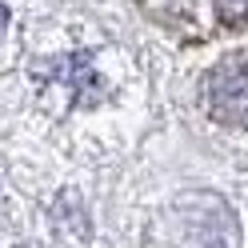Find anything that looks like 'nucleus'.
<instances>
[{
	"instance_id": "f257e3e1",
	"label": "nucleus",
	"mask_w": 248,
	"mask_h": 248,
	"mask_svg": "<svg viewBox=\"0 0 248 248\" xmlns=\"http://www.w3.org/2000/svg\"><path fill=\"white\" fill-rule=\"evenodd\" d=\"M32 80L40 84V104L56 116L104 100V80L92 68V52H64L56 60H44L32 68Z\"/></svg>"
},
{
	"instance_id": "20e7f679",
	"label": "nucleus",
	"mask_w": 248,
	"mask_h": 248,
	"mask_svg": "<svg viewBox=\"0 0 248 248\" xmlns=\"http://www.w3.org/2000/svg\"><path fill=\"white\" fill-rule=\"evenodd\" d=\"M4 28H8V8H4V0H0V36H4Z\"/></svg>"
},
{
	"instance_id": "7ed1b4c3",
	"label": "nucleus",
	"mask_w": 248,
	"mask_h": 248,
	"mask_svg": "<svg viewBox=\"0 0 248 248\" xmlns=\"http://www.w3.org/2000/svg\"><path fill=\"white\" fill-rule=\"evenodd\" d=\"M216 16L224 28H244L248 24V0H216Z\"/></svg>"
},
{
	"instance_id": "f03ea898",
	"label": "nucleus",
	"mask_w": 248,
	"mask_h": 248,
	"mask_svg": "<svg viewBox=\"0 0 248 248\" xmlns=\"http://www.w3.org/2000/svg\"><path fill=\"white\" fill-rule=\"evenodd\" d=\"M204 104L212 120L232 124V128H248V56L232 52L208 72Z\"/></svg>"
}]
</instances>
